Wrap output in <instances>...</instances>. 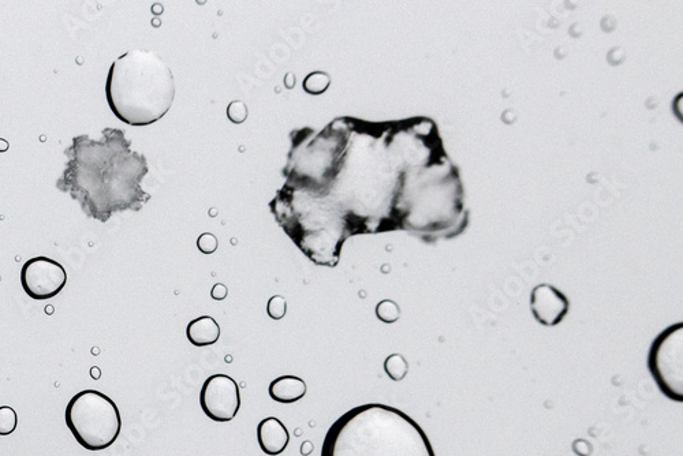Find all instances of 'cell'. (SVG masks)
<instances>
[{"label":"cell","mask_w":683,"mask_h":456,"mask_svg":"<svg viewBox=\"0 0 683 456\" xmlns=\"http://www.w3.org/2000/svg\"><path fill=\"white\" fill-rule=\"evenodd\" d=\"M405 123L342 116L320 131L294 130L286 183L269 209L313 264L336 267L349 238L403 230L416 186L406 183L413 149Z\"/></svg>","instance_id":"1"},{"label":"cell","mask_w":683,"mask_h":456,"mask_svg":"<svg viewBox=\"0 0 683 456\" xmlns=\"http://www.w3.org/2000/svg\"><path fill=\"white\" fill-rule=\"evenodd\" d=\"M56 187L78 202L86 216L108 221L115 213L139 210L152 198L141 183L148 174L144 154L131 149L124 131L105 127L100 138L73 137Z\"/></svg>","instance_id":"2"},{"label":"cell","mask_w":683,"mask_h":456,"mask_svg":"<svg viewBox=\"0 0 683 456\" xmlns=\"http://www.w3.org/2000/svg\"><path fill=\"white\" fill-rule=\"evenodd\" d=\"M321 456H436L424 429L395 407L367 403L345 412L324 437Z\"/></svg>","instance_id":"3"},{"label":"cell","mask_w":683,"mask_h":456,"mask_svg":"<svg viewBox=\"0 0 683 456\" xmlns=\"http://www.w3.org/2000/svg\"><path fill=\"white\" fill-rule=\"evenodd\" d=\"M175 80L156 52L131 50L112 62L105 81V97L120 122L142 127L156 123L173 107Z\"/></svg>","instance_id":"4"},{"label":"cell","mask_w":683,"mask_h":456,"mask_svg":"<svg viewBox=\"0 0 683 456\" xmlns=\"http://www.w3.org/2000/svg\"><path fill=\"white\" fill-rule=\"evenodd\" d=\"M65 419L77 442L88 451L109 448L122 429L116 403L96 389H85L71 397L66 406Z\"/></svg>","instance_id":"5"},{"label":"cell","mask_w":683,"mask_h":456,"mask_svg":"<svg viewBox=\"0 0 683 456\" xmlns=\"http://www.w3.org/2000/svg\"><path fill=\"white\" fill-rule=\"evenodd\" d=\"M683 324L665 328L648 352V369L664 396L683 402Z\"/></svg>","instance_id":"6"},{"label":"cell","mask_w":683,"mask_h":456,"mask_svg":"<svg viewBox=\"0 0 683 456\" xmlns=\"http://www.w3.org/2000/svg\"><path fill=\"white\" fill-rule=\"evenodd\" d=\"M67 283L65 267L52 258L33 257L21 269V286L28 297L35 301H47L62 293Z\"/></svg>","instance_id":"7"},{"label":"cell","mask_w":683,"mask_h":456,"mask_svg":"<svg viewBox=\"0 0 683 456\" xmlns=\"http://www.w3.org/2000/svg\"><path fill=\"white\" fill-rule=\"evenodd\" d=\"M200 406L212 421L219 423L233 421L241 407L237 381L227 374L208 377L200 392Z\"/></svg>","instance_id":"8"},{"label":"cell","mask_w":683,"mask_h":456,"mask_svg":"<svg viewBox=\"0 0 683 456\" xmlns=\"http://www.w3.org/2000/svg\"><path fill=\"white\" fill-rule=\"evenodd\" d=\"M530 308L537 321L544 327H555L565 320L570 303L565 294L551 284H539L530 295Z\"/></svg>","instance_id":"9"},{"label":"cell","mask_w":683,"mask_h":456,"mask_svg":"<svg viewBox=\"0 0 683 456\" xmlns=\"http://www.w3.org/2000/svg\"><path fill=\"white\" fill-rule=\"evenodd\" d=\"M257 441L264 453L277 456L287 448L290 434L280 419L268 416L257 425Z\"/></svg>","instance_id":"10"},{"label":"cell","mask_w":683,"mask_h":456,"mask_svg":"<svg viewBox=\"0 0 683 456\" xmlns=\"http://www.w3.org/2000/svg\"><path fill=\"white\" fill-rule=\"evenodd\" d=\"M306 384L297 376H282L275 378L268 388V393L273 402L295 403L306 395Z\"/></svg>","instance_id":"11"},{"label":"cell","mask_w":683,"mask_h":456,"mask_svg":"<svg viewBox=\"0 0 683 456\" xmlns=\"http://www.w3.org/2000/svg\"><path fill=\"white\" fill-rule=\"evenodd\" d=\"M186 337L196 347L212 346L220 337V327L218 321L211 316H201L189 322L186 327Z\"/></svg>","instance_id":"12"},{"label":"cell","mask_w":683,"mask_h":456,"mask_svg":"<svg viewBox=\"0 0 683 456\" xmlns=\"http://www.w3.org/2000/svg\"><path fill=\"white\" fill-rule=\"evenodd\" d=\"M331 75L324 71H313L303 80V90L312 96H320L329 88Z\"/></svg>","instance_id":"13"},{"label":"cell","mask_w":683,"mask_h":456,"mask_svg":"<svg viewBox=\"0 0 683 456\" xmlns=\"http://www.w3.org/2000/svg\"><path fill=\"white\" fill-rule=\"evenodd\" d=\"M407 362L401 354H392L384 361V370L394 381H401L407 374Z\"/></svg>","instance_id":"14"},{"label":"cell","mask_w":683,"mask_h":456,"mask_svg":"<svg viewBox=\"0 0 683 456\" xmlns=\"http://www.w3.org/2000/svg\"><path fill=\"white\" fill-rule=\"evenodd\" d=\"M376 316L380 321L386 322V324H394L401 317V309L394 301L384 299L377 303Z\"/></svg>","instance_id":"15"},{"label":"cell","mask_w":683,"mask_h":456,"mask_svg":"<svg viewBox=\"0 0 683 456\" xmlns=\"http://www.w3.org/2000/svg\"><path fill=\"white\" fill-rule=\"evenodd\" d=\"M18 423L17 412L10 406L0 407V436H9L14 433Z\"/></svg>","instance_id":"16"},{"label":"cell","mask_w":683,"mask_h":456,"mask_svg":"<svg viewBox=\"0 0 683 456\" xmlns=\"http://www.w3.org/2000/svg\"><path fill=\"white\" fill-rule=\"evenodd\" d=\"M248 107L246 104L241 101V100H234L231 101L227 107V116L228 119L231 120L233 123L235 124H241L243 123L245 120L248 119Z\"/></svg>","instance_id":"17"},{"label":"cell","mask_w":683,"mask_h":456,"mask_svg":"<svg viewBox=\"0 0 683 456\" xmlns=\"http://www.w3.org/2000/svg\"><path fill=\"white\" fill-rule=\"evenodd\" d=\"M287 312V302L282 295H273L269 298L267 305V313L272 320H280Z\"/></svg>","instance_id":"18"},{"label":"cell","mask_w":683,"mask_h":456,"mask_svg":"<svg viewBox=\"0 0 683 456\" xmlns=\"http://www.w3.org/2000/svg\"><path fill=\"white\" fill-rule=\"evenodd\" d=\"M198 250L204 254H212L218 249V238L213 234L204 233L197 239Z\"/></svg>","instance_id":"19"},{"label":"cell","mask_w":683,"mask_h":456,"mask_svg":"<svg viewBox=\"0 0 683 456\" xmlns=\"http://www.w3.org/2000/svg\"><path fill=\"white\" fill-rule=\"evenodd\" d=\"M228 295V288L226 287V284L223 283H216L215 286L211 290V297L215 299V301H223L226 299Z\"/></svg>","instance_id":"20"},{"label":"cell","mask_w":683,"mask_h":456,"mask_svg":"<svg viewBox=\"0 0 683 456\" xmlns=\"http://www.w3.org/2000/svg\"><path fill=\"white\" fill-rule=\"evenodd\" d=\"M295 82H297V80H295V77H294V74H291V73H288V74L284 77V85H286V88H288V89H292Z\"/></svg>","instance_id":"21"},{"label":"cell","mask_w":683,"mask_h":456,"mask_svg":"<svg viewBox=\"0 0 683 456\" xmlns=\"http://www.w3.org/2000/svg\"><path fill=\"white\" fill-rule=\"evenodd\" d=\"M9 148H10V144H9V141H7V139H5V138H0V152H7V150H9Z\"/></svg>","instance_id":"22"},{"label":"cell","mask_w":683,"mask_h":456,"mask_svg":"<svg viewBox=\"0 0 683 456\" xmlns=\"http://www.w3.org/2000/svg\"><path fill=\"white\" fill-rule=\"evenodd\" d=\"M90 374H92V377H93V378H96V380H97V378L100 377V370L97 369V367H92V370H90Z\"/></svg>","instance_id":"23"}]
</instances>
